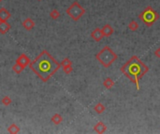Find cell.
<instances>
[{
	"mask_svg": "<svg viewBox=\"0 0 160 134\" xmlns=\"http://www.w3.org/2000/svg\"><path fill=\"white\" fill-rule=\"evenodd\" d=\"M28 66L43 82H47L60 69L61 64L47 50H42Z\"/></svg>",
	"mask_w": 160,
	"mask_h": 134,
	"instance_id": "1",
	"label": "cell"
},
{
	"mask_svg": "<svg viewBox=\"0 0 160 134\" xmlns=\"http://www.w3.org/2000/svg\"><path fill=\"white\" fill-rule=\"evenodd\" d=\"M121 72L126 78L136 85L137 90H139V80L142 79L144 75L149 72V67L142 62L139 57L132 56L131 58L121 67Z\"/></svg>",
	"mask_w": 160,
	"mask_h": 134,
	"instance_id": "2",
	"label": "cell"
},
{
	"mask_svg": "<svg viewBox=\"0 0 160 134\" xmlns=\"http://www.w3.org/2000/svg\"><path fill=\"white\" fill-rule=\"evenodd\" d=\"M117 58H118L117 54L112 50L109 46H105L96 55V59L99 62V63L102 66H104L105 68H109V67L117 60Z\"/></svg>",
	"mask_w": 160,
	"mask_h": 134,
	"instance_id": "3",
	"label": "cell"
},
{
	"mask_svg": "<svg viewBox=\"0 0 160 134\" xmlns=\"http://www.w3.org/2000/svg\"><path fill=\"white\" fill-rule=\"evenodd\" d=\"M139 18L140 19L145 26L151 27L155 24V23L159 19V14L156 12L152 7H146L144 11L139 15Z\"/></svg>",
	"mask_w": 160,
	"mask_h": 134,
	"instance_id": "4",
	"label": "cell"
},
{
	"mask_svg": "<svg viewBox=\"0 0 160 134\" xmlns=\"http://www.w3.org/2000/svg\"><path fill=\"white\" fill-rule=\"evenodd\" d=\"M67 13L73 21L77 22L85 14V8H83L78 1H74L66 11Z\"/></svg>",
	"mask_w": 160,
	"mask_h": 134,
	"instance_id": "5",
	"label": "cell"
},
{
	"mask_svg": "<svg viewBox=\"0 0 160 134\" xmlns=\"http://www.w3.org/2000/svg\"><path fill=\"white\" fill-rule=\"evenodd\" d=\"M16 62L17 63H19V64H20L21 66H23L24 67V68H25V67L26 66H28V65H29L30 64V59L29 58H28V57L25 55V54H21L20 56H19L18 57V58H17V60H16Z\"/></svg>",
	"mask_w": 160,
	"mask_h": 134,
	"instance_id": "6",
	"label": "cell"
},
{
	"mask_svg": "<svg viewBox=\"0 0 160 134\" xmlns=\"http://www.w3.org/2000/svg\"><path fill=\"white\" fill-rule=\"evenodd\" d=\"M91 37H92L93 39L95 40L96 42H99V41L102 40V38L104 37V35H103L102 30L100 29V28H96L95 30L92 31V33H91Z\"/></svg>",
	"mask_w": 160,
	"mask_h": 134,
	"instance_id": "7",
	"label": "cell"
},
{
	"mask_svg": "<svg viewBox=\"0 0 160 134\" xmlns=\"http://www.w3.org/2000/svg\"><path fill=\"white\" fill-rule=\"evenodd\" d=\"M22 25H23V27L24 28L25 30L30 31V30H32L33 28L35 27L36 23H35V22L32 20V19L27 18V19H25V20L22 23Z\"/></svg>",
	"mask_w": 160,
	"mask_h": 134,
	"instance_id": "8",
	"label": "cell"
},
{
	"mask_svg": "<svg viewBox=\"0 0 160 134\" xmlns=\"http://www.w3.org/2000/svg\"><path fill=\"white\" fill-rule=\"evenodd\" d=\"M94 130L98 134H102L107 130V126L102 121H99L94 126Z\"/></svg>",
	"mask_w": 160,
	"mask_h": 134,
	"instance_id": "9",
	"label": "cell"
},
{
	"mask_svg": "<svg viewBox=\"0 0 160 134\" xmlns=\"http://www.w3.org/2000/svg\"><path fill=\"white\" fill-rule=\"evenodd\" d=\"M102 33H103V35L104 36H106V37H109V36H110L112 34H114V29L112 28V26L110 25V24H105L104 26L102 27Z\"/></svg>",
	"mask_w": 160,
	"mask_h": 134,
	"instance_id": "10",
	"label": "cell"
},
{
	"mask_svg": "<svg viewBox=\"0 0 160 134\" xmlns=\"http://www.w3.org/2000/svg\"><path fill=\"white\" fill-rule=\"evenodd\" d=\"M11 24L8 23V22H3L0 21V34L1 35H5L7 34L9 30H11Z\"/></svg>",
	"mask_w": 160,
	"mask_h": 134,
	"instance_id": "11",
	"label": "cell"
},
{
	"mask_svg": "<svg viewBox=\"0 0 160 134\" xmlns=\"http://www.w3.org/2000/svg\"><path fill=\"white\" fill-rule=\"evenodd\" d=\"M11 13H9L5 8H0V21L7 22L9 18H11Z\"/></svg>",
	"mask_w": 160,
	"mask_h": 134,
	"instance_id": "12",
	"label": "cell"
},
{
	"mask_svg": "<svg viewBox=\"0 0 160 134\" xmlns=\"http://www.w3.org/2000/svg\"><path fill=\"white\" fill-rule=\"evenodd\" d=\"M52 122L53 124H55V125H59V124H61L63 122V117L61 116L60 114L55 113L53 116L52 117Z\"/></svg>",
	"mask_w": 160,
	"mask_h": 134,
	"instance_id": "13",
	"label": "cell"
},
{
	"mask_svg": "<svg viewBox=\"0 0 160 134\" xmlns=\"http://www.w3.org/2000/svg\"><path fill=\"white\" fill-rule=\"evenodd\" d=\"M106 110V107H105V105L101 103V102H98L97 103L95 106H94V111H95L96 113L98 114H102V113H104Z\"/></svg>",
	"mask_w": 160,
	"mask_h": 134,
	"instance_id": "14",
	"label": "cell"
},
{
	"mask_svg": "<svg viewBox=\"0 0 160 134\" xmlns=\"http://www.w3.org/2000/svg\"><path fill=\"white\" fill-rule=\"evenodd\" d=\"M103 86H104L107 90H110L114 86V81L110 78H107L104 81H103Z\"/></svg>",
	"mask_w": 160,
	"mask_h": 134,
	"instance_id": "15",
	"label": "cell"
},
{
	"mask_svg": "<svg viewBox=\"0 0 160 134\" xmlns=\"http://www.w3.org/2000/svg\"><path fill=\"white\" fill-rule=\"evenodd\" d=\"M8 131L11 134H17L20 132V128H19L16 124H11V125L8 128Z\"/></svg>",
	"mask_w": 160,
	"mask_h": 134,
	"instance_id": "16",
	"label": "cell"
},
{
	"mask_svg": "<svg viewBox=\"0 0 160 134\" xmlns=\"http://www.w3.org/2000/svg\"><path fill=\"white\" fill-rule=\"evenodd\" d=\"M128 29L131 30L132 32H135L139 29V23L136 22V21H132V22H130L128 23Z\"/></svg>",
	"mask_w": 160,
	"mask_h": 134,
	"instance_id": "17",
	"label": "cell"
},
{
	"mask_svg": "<svg viewBox=\"0 0 160 134\" xmlns=\"http://www.w3.org/2000/svg\"><path fill=\"white\" fill-rule=\"evenodd\" d=\"M24 67L23 66H21L19 63H17V62H15V64L12 66V70L16 73V74H21L23 71H24Z\"/></svg>",
	"mask_w": 160,
	"mask_h": 134,
	"instance_id": "18",
	"label": "cell"
},
{
	"mask_svg": "<svg viewBox=\"0 0 160 134\" xmlns=\"http://www.w3.org/2000/svg\"><path fill=\"white\" fill-rule=\"evenodd\" d=\"M50 17L53 19V20H57V19L60 17V12L57 11V9H53V11L50 12Z\"/></svg>",
	"mask_w": 160,
	"mask_h": 134,
	"instance_id": "19",
	"label": "cell"
},
{
	"mask_svg": "<svg viewBox=\"0 0 160 134\" xmlns=\"http://www.w3.org/2000/svg\"><path fill=\"white\" fill-rule=\"evenodd\" d=\"M1 102L3 105H5V106H8V105H11V102H12V100L11 97H8V96H5L2 100H1Z\"/></svg>",
	"mask_w": 160,
	"mask_h": 134,
	"instance_id": "20",
	"label": "cell"
},
{
	"mask_svg": "<svg viewBox=\"0 0 160 134\" xmlns=\"http://www.w3.org/2000/svg\"><path fill=\"white\" fill-rule=\"evenodd\" d=\"M63 70H64L65 74L69 75V74H70V73H72V71H73V68H72V64H70V65H66V66H63Z\"/></svg>",
	"mask_w": 160,
	"mask_h": 134,
	"instance_id": "21",
	"label": "cell"
},
{
	"mask_svg": "<svg viewBox=\"0 0 160 134\" xmlns=\"http://www.w3.org/2000/svg\"><path fill=\"white\" fill-rule=\"evenodd\" d=\"M60 64H61V66L63 67V66H66V65H70V64H72V62H71L69 58H65V59L60 62Z\"/></svg>",
	"mask_w": 160,
	"mask_h": 134,
	"instance_id": "22",
	"label": "cell"
},
{
	"mask_svg": "<svg viewBox=\"0 0 160 134\" xmlns=\"http://www.w3.org/2000/svg\"><path fill=\"white\" fill-rule=\"evenodd\" d=\"M154 54H155V56L156 57V58H160V47H157V49L155 50Z\"/></svg>",
	"mask_w": 160,
	"mask_h": 134,
	"instance_id": "23",
	"label": "cell"
},
{
	"mask_svg": "<svg viewBox=\"0 0 160 134\" xmlns=\"http://www.w3.org/2000/svg\"><path fill=\"white\" fill-rule=\"evenodd\" d=\"M3 1V0H0V2H2Z\"/></svg>",
	"mask_w": 160,
	"mask_h": 134,
	"instance_id": "24",
	"label": "cell"
},
{
	"mask_svg": "<svg viewBox=\"0 0 160 134\" xmlns=\"http://www.w3.org/2000/svg\"><path fill=\"white\" fill-rule=\"evenodd\" d=\"M39 1H41V0H39Z\"/></svg>",
	"mask_w": 160,
	"mask_h": 134,
	"instance_id": "25",
	"label": "cell"
}]
</instances>
